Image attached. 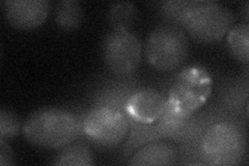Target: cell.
<instances>
[{"instance_id":"cell-19","label":"cell","mask_w":249,"mask_h":166,"mask_svg":"<svg viewBox=\"0 0 249 166\" xmlns=\"http://www.w3.org/2000/svg\"><path fill=\"white\" fill-rule=\"evenodd\" d=\"M190 0H169L159 3L158 13L165 24L181 27Z\"/></svg>"},{"instance_id":"cell-22","label":"cell","mask_w":249,"mask_h":166,"mask_svg":"<svg viewBox=\"0 0 249 166\" xmlns=\"http://www.w3.org/2000/svg\"><path fill=\"white\" fill-rule=\"evenodd\" d=\"M248 7H249V3L248 2H246L245 3V6L243 7V14H244V18H245V20H246V23H247V21H248Z\"/></svg>"},{"instance_id":"cell-10","label":"cell","mask_w":249,"mask_h":166,"mask_svg":"<svg viewBox=\"0 0 249 166\" xmlns=\"http://www.w3.org/2000/svg\"><path fill=\"white\" fill-rule=\"evenodd\" d=\"M248 65H245V72L241 75L225 77L217 88L215 104L224 111L242 117H248Z\"/></svg>"},{"instance_id":"cell-6","label":"cell","mask_w":249,"mask_h":166,"mask_svg":"<svg viewBox=\"0 0 249 166\" xmlns=\"http://www.w3.org/2000/svg\"><path fill=\"white\" fill-rule=\"evenodd\" d=\"M142 52L140 39L126 28H112L101 46L106 67L116 76L134 75L142 61Z\"/></svg>"},{"instance_id":"cell-1","label":"cell","mask_w":249,"mask_h":166,"mask_svg":"<svg viewBox=\"0 0 249 166\" xmlns=\"http://www.w3.org/2000/svg\"><path fill=\"white\" fill-rule=\"evenodd\" d=\"M85 113L74 108H41L28 116L22 126V133L36 147L61 148L84 136Z\"/></svg>"},{"instance_id":"cell-11","label":"cell","mask_w":249,"mask_h":166,"mask_svg":"<svg viewBox=\"0 0 249 166\" xmlns=\"http://www.w3.org/2000/svg\"><path fill=\"white\" fill-rule=\"evenodd\" d=\"M165 104L166 97L157 90L145 86L139 88L127 103V118L132 117L140 123L153 124L162 114Z\"/></svg>"},{"instance_id":"cell-2","label":"cell","mask_w":249,"mask_h":166,"mask_svg":"<svg viewBox=\"0 0 249 166\" xmlns=\"http://www.w3.org/2000/svg\"><path fill=\"white\" fill-rule=\"evenodd\" d=\"M204 165H240L248 158L246 125L242 118H228L209 128L200 145Z\"/></svg>"},{"instance_id":"cell-7","label":"cell","mask_w":249,"mask_h":166,"mask_svg":"<svg viewBox=\"0 0 249 166\" xmlns=\"http://www.w3.org/2000/svg\"><path fill=\"white\" fill-rule=\"evenodd\" d=\"M129 121L118 110L93 107L87 111L83 121V132L98 148H114L127 137Z\"/></svg>"},{"instance_id":"cell-12","label":"cell","mask_w":249,"mask_h":166,"mask_svg":"<svg viewBox=\"0 0 249 166\" xmlns=\"http://www.w3.org/2000/svg\"><path fill=\"white\" fill-rule=\"evenodd\" d=\"M178 161L177 146L169 141L155 140L138 148L127 164L130 166H170L178 164Z\"/></svg>"},{"instance_id":"cell-14","label":"cell","mask_w":249,"mask_h":166,"mask_svg":"<svg viewBox=\"0 0 249 166\" xmlns=\"http://www.w3.org/2000/svg\"><path fill=\"white\" fill-rule=\"evenodd\" d=\"M128 121L130 128L127 135V140L124 142L123 149L124 158L131 157L138 148L150 144L152 141L161 140L155 123H140L132 117H128Z\"/></svg>"},{"instance_id":"cell-21","label":"cell","mask_w":249,"mask_h":166,"mask_svg":"<svg viewBox=\"0 0 249 166\" xmlns=\"http://www.w3.org/2000/svg\"><path fill=\"white\" fill-rule=\"evenodd\" d=\"M15 163V156L10 145L6 140L0 139V165L6 166L14 165Z\"/></svg>"},{"instance_id":"cell-8","label":"cell","mask_w":249,"mask_h":166,"mask_svg":"<svg viewBox=\"0 0 249 166\" xmlns=\"http://www.w3.org/2000/svg\"><path fill=\"white\" fill-rule=\"evenodd\" d=\"M139 88L137 79L133 76H116L104 78L89 92L90 108L106 107L118 110L127 116L126 106L130 97Z\"/></svg>"},{"instance_id":"cell-4","label":"cell","mask_w":249,"mask_h":166,"mask_svg":"<svg viewBox=\"0 0 249 166\" xmlns=\"http://www.w3.org/2000/svg\"><path fill=\"white\" fill-rule=\"evenodd\" d=\"M188 55L189 39L181 27L160 25L151 31L145 41V59L159 72H173L182 67Z\"/></svg>"},{"instance_id":"cell-5","label":"cell","mask_w":249,"mask_h":166,"mask_svg":"<svg viewBox=\"0 0 249 166\" xmlns=\"http://www.w3.org/2000/svg\"><path fill=\"white\" fill-rule=\"evenodd\" d=\"M212 88V77L205 68H186L178 74L168 91L166 104L178 113L192 114L206 104Z\"/></svg>"},{"instance_id":"cell-3","label":"cell","mask_w":249,"mask_h":166,"mask_svg":"<svg viewBox=\"0 0 249 166\" xmlns=\"http://www.w3.org/2000/svg\"><path fill=\"white\" fill-rule=\"evenodd\" d=\"M235 20V15L219 1L190 0L181 28L197 43L211 45L221 41Z\"/></svg>"},{"instance_id":"cell-17","label":"cell","mask_w":249,"mask_h":166,"mask_svg":"<svg viewBox=\"0 0 249 166\" xmlns=\"http://www.w3.org/2000/svg\"><path fill=\"white\" fill-rule=\"evenodd\" d=\"M228 48L231 56L239 62L248 65L249 61V25L239 23L233 25L227 34Z\"/></svg>"},{"instance_id":"cell-20","label":"cell","mask_w":249,"mask_h":166,"mask_svg":"<svg viewBox=\"0 0 249 166\" xmlns=\"http://www.w3.org/2000/svg\"><path fill=\"white\" fill-rule=\"evenodd\" d=\"M20 118L11 110L1 108L0 110V139L9 141L19 135L22 129Z\"/></svg>"},{"instance_id":"cell-13","label":"cell","mask_w":249,"mask_h":166,"mask_svg":"<svg viewBox=\"0 0 249 166\" xmlns=\"http://www.w3.org/2000/svg\"><path fill=\"white\" fill-rule=\"evenodd\" d=\"M192 114H181L176 112L167 104L162 114L155 122L156 128L161 139H170L178 146L184 139L192 121Z\"/></svg>"},{"instance_id":"cell-9","label":"cell","mask_w":249,"mask_h":166,"mask_svg":"<svg viewBox=\"0 0 249 166\" xmlns=\"http://www.w3.org/2000/svg\"><path fill=\"white\" fill-rule=\"evenodd\" d=\"M5 20L14 28L30 30L40 27L48 17V0H5L1 2Z\"/></svg>"},{"instance_id":"cell-18","label":"cell","mask_w":249,"mask_h":166,"mask_svg":"<svg viewBox=\"0 0 249 166\" xmlns=\"http://www.w3.org/2000/svg\"><path fill=\"white\" fill-rule=\"evenodd\" d=\"M137 18V7L130 1L114 2L109 7L108 22L112 28L129 29Z\"/></svg>"},{"instance_id":"cell-16","label":"cell","mask_w":249,"mask_h":166,"mask_svg":"<svg viewBox=\"0 0 249 166\" xmlns=\"http://www.w3.org/2000/svg\"><path fill=\"white\" fill-rule=\"evenodd\" d=\"M84 18L82 5L77 0H64L60 1L55 10L54 20L56 25L66 31L80 27Z\"/></svg>"},{"instance_id":"cell-15","label":"cell","mask_w":249,"mask_h":166,"mask_svg":"<svg viewBox=\"0 0 249 166\" xmlns=\"http://www.w3.org/2000/svg\"><path fill=\"white\" fill-rule=\"evenodd\" d=\"M95 163V157L87 142L74 141L61 148L51 164L58 166H91Z\"/></svg>"}]
</instances>
